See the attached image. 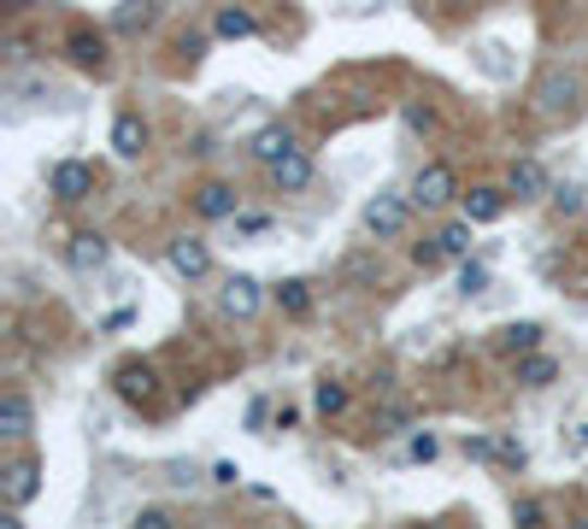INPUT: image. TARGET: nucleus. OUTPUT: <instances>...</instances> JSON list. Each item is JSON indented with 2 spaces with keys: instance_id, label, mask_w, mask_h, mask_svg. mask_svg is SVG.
<instances>
[{
  "instance_id": "22",
  "label": "nucleus",
  "mask_w": 588,
  "mask_h": 529,
  "mask_svg": "<svg viewBox=\"0 0 588 529\" xmlns=\"http://www.w3.org/2000/svg\"><path fill=\"white\" fill-rule=\"evenodd\" d=\"M348 382L341 377H318L312 382V412H318V418H341V412H348Z\"/></svg>"
},
{
  "instance_id": "25",
  "label": "nucleus",
  "mask_w": 588,
  "mask_h": 529,
  "mask_svg": "<svg viewBox=\"0 0 588 529\" xmlns=\"http://www.w3.org/2000/svg\"><path fill=\"white\" fill-rule=\"evenodd\" d=\"M436 236L448 241V253H453V260H465V253H471V236H477V224H471L465 212H459V218H453V224H441Z\"/></svg>"
},
{
  "instance_id": "14",
  "label": "nucleus",
  "mask_w": 588,
  "mask_h": 529,
  "mask_svg": "<svg viewBox=\"0 0 588 529\" xmlns=\"http://www.w3.org/2000/svg\"><path fill=\"white\" fill-rule=\"evenodd\" d=\"M65 53H71V65L77 71H89V77H107V36H95V30H71L65 36Z\"/></svg>"
},
{
  "instance_id": "26",
  "label": "nucleus",
  "mask_w": 588,
  "mask_h": 529,
  "mask_svg": "<svg viewBox=\"0 0 588 529\" xmlns=\"http://www.w3.org/2000/svg\"><path fill=\"white\" fill-rule=\"evenodd\" d=\"M453 253H448V241L441 236H424V241H412V265L418 270H436V265H448Z\"/></svg>"
},
{
  "instance_id": "16",
  "label": "nucleus",
  "mask_w": 588,
  "mask_h": 529,
  "mask_svg": "<svg viewBox=\"0 0 588 529\" xmlns=\"http://www.w3.org/2000/svg\"><path fill=\"white\" fill-rule=\"evenodd\" d=\"M506 206H512V194L506 189H489V182L471 189V194H459V212H465L471 224H500V218H506Z\"/></svg>"
},
{
  "instance_id": "13",
  "label": "nucleus",
  "mask_w": 588,
  "mask_h": 529,
  "mask_svg": "<svg viewBox=\"0 0 588 529\" xmlns=\"http://www.w3.org/2000/svg\"><path fill=\"white\" fill-rule=\"evenodd\" d=\"M148 141H153V130L141 112H118V118H112V153H118V160H141Z\"/></svg>"
},
{
  "instance_id": "5",
  "label": "nucleus",
  "mask_w": 588,
  "mask_h": 529,
  "mask_svg": "<svg viewBox=\"0 0 588 529\" xmlns=\"http://www.w3.org/2000/svg\"><path fill=\"white\" fill-rule=\"evenodd\" d=\"M165 265L177 270L183 282H207L212 277V248L200 236H171L165 241Z\"/></svg>"
},
{
  "instance_id": "9",
  "label": "nucleus",
  "mask_w": 588,
  "mask_h": 529,
  "mask_svg": "<svg viewBox=\"0 0 588 529\" xmlns=\"http://www.w3.org/2000/svg\"><path fill=\"white\" fill-rule=\"evenodd\" d=\"M107 260H112V241L100 236V230H77L65 241V265L77 270V277H95V270H107Z\"/></svg>"
},
{
  "instance_id": "8",
  "label": "nucleus",
  "mask_w": 588,
  "mask_h": 529,
  "mask_svg": "<svg viewBox=\"0 0 588 529\" xmlns=\"http://www.w3.org/2000/svg\"><path fill=\"white\" fill-rule=\"evenodd\" d=\"M48 194H53V200H65V206L89 200V194H95V165H83V160H60V165L48 171Z\"/></svg>"
},
{
  "instance_id": "32",
  "label": "nucleus",
  "mask_w": 588,
  "mask_h": 529,
  "mask_svg": "<svg viewBox=\"0 0 588 529\" xmlns=\"http://www.w3.org/2000/svg\"><path fill=\"white\" fill-rule=\"evenodd\" d=\"M171 524H177V518H171L165 506H141L136 512V529H171Z\"/></svg>"
},
{
  "instance_id": "1",
  "label": "nucleus",
  "mask_w": 588,
  "mask_h": 529,
  "mask_svg": "<svg viewBox=\"0 0 588 529\" xmlns=\"http://www.w3.org/2000/svg\"><path fill=\"white\" fill-rule=\"evenodd\" d=\"M583 77L577 71H565V65H553V71H541V83H536V112L548 124H571V118H583Z\"/></svg>"
},
{
  "instance_id": "15",
  "label": "nucleus",
  "mask_w": 588,
  "mask_h": 529,
  "mask_svg": "<svg viewBox=\"0 0 588 529\" xmlns=\"http://www.w3.org/2000/svg\"><path fill=\"white\" fill-rule=\"evenodd\" d=\"M506 194H512V200H541V194H553V189H548V165L529 160V153H524V160H512V171H506Z\"/></svg>"
},
{
  "instance_id": "7",
  "label": "nucleus",
  "mask_w": 588,
  "mask_h": 529,
  "mask_svg": "<svg viewBox=\"0 0 588 529\" xmlns=\"http://www.w3.org/2000/svg\"><path fill=\"white\" fill-rule=\"evenodd\" d=\"M36 494H41V465L30 459V453L0 470V500H7V512H24Z\"/></svg>"
},
{
  "instance_id": "20",
  "label": "nucleus",
  "mask_w": 588,
  "mask_h": 529,
  "mask_svg": "<svg viewBox=\"0 0 588 529\" xmlns=\"http://www.w3.org/2000/svg\"><path fill=\"white\" fill-rule=\"evenodd\" d=\"M541 336H548V330H541L536 318H524V324H506V330L495 336V348L506 353V360H518V353H536L541 348Z\"/></svg>"
},
{
  "instance_id": "34",
  "label": "nucleus",
  "mask_w": 588,
  "mask_h": 529,
  "mask_svg": "<svg viewBox=\"0 0 588 529\" xmlns=\"http://www.w3.org/2000/svg\"><path fill=\"white\" fill-rule=\"evenodd\" d=\"M236 230L241 236H260V230H271V218H260V212H236Z\"/></svg>"
},
{
  "instance_id": "33",
  "label": "nucleus",
  "mask_w": 588,
  "mask_h": 529,
  "mask_svg": "<svg viewBox=\"0 0 588 529\" xmlns=\"http://www.w3.org/2000/svg\"><path fill=\"white\" fill-rule=\"evenodd\" d=\"M524 459H529V453H524V441L500 436V465H506V470H524Z\"/></svg>"
},
{
  "instance_id": "21",
  "label": "nucleus",
  "mask_w": 588,
  "mask_h": 529,
  "mask_svg": "<svg viewBox=\"0 0 588 529\" xmlns=\"http://www.w3.org/2000/svg\"><path fill=\"white\" fill-rule=\"evenodd\" d=\"M212 36H218V41H248V36H260V18H253L248 7H218Z\"/></svg>"
},
{
  "instance_id": "29",
  "label": "nucleus",
  "mask_w": 588,
  "mask_h": 529,
  "mask_svg": "<svg viewBox=\"0 0 588 529\" xmlns=\"http://www.w3.org/2000/svg\"><path fill=\"white\" fill-rule=\"evenodd\" d=\"M465 453L489 465V459H500V441H495V436H465Z\"/></svg>"
},
{
  "instance_id": "36",
  "label": "nucleus",
  "mask_w": 588,
  "mask_h": 529,
  "mask_svg": "<svg viewBox=\"0 0 588 529\" xmlns=\"http://www.w3.org/2000/svg\"><path fill=\"white\" fill-rule=\"evenodd\" d=\"M236 477H241V470L229 465V459H224V465H212V482H224V489H236Z\"/></svg>"
},
{
  "instance_id": "23",
  "label": "nucleus",
  "mask_w": 588,
  "mask_h": 529,
  "mask_svg": "<svg viewBox=\"0 0 588 529\" xmlns=\"http://www.w3.org/2000/svg\"><path fill=\"white\" fill-rule=\"evenodd\" d=\"M400 124H406L412 136H436L441 130V112L429 106V100H406V106H400Z\"/></svg>"
},
{
  "instance_id": "18",
  "label": "nucleus",
  "mask_w": 588,
  "mask_h": 529,
  "mask_svg": "<svg viewBox=\"0 0 588 529\" xmlns=\"http://www.w3.org/2000/svg\"><path fill=\"white\" fill-rule=\"evenodd\" d=\"M512 377H518V389H553L559 382V360H548V353H518L512 360Z\"/></svg>"
},
{
  "instance_id": "30",
  "label": "nucleus",
  "mask_w": 588,
  "mask_h": 529,
  "mask_svg": "<svg viewBox=\"0 0 588 529\" xmlns=\"http://www.w3.org/2000/svg\"><path fill=\"white\" fill-rule=\"evenodd\" d=\"M553 206L565 212V218H577V212H583V189H577V182H565V189H553Z\"/></svg>"
},
{
  "instance_id": "11",
  "label": "nucleus",
  "mask_w": 588,
  "mask_h": 529,
  "mask_svg": "<svg viewBox=\"0 0 588 529\" xmlns=\"http://www.w3.org/2000/svg\"><path fill=\"white\" fill-rule=\"evenodd\" d=\"M265 171H271V189H277V194H300V189H312V177H318V165H312L306 148L283 153V160L265 165Z\"/></svg>"
},
{
  "instance_id": "4",
  "label": "nucleus",
  "mask_w": 588,
  "mask_h": 529,
  "mask_svg": "<svg viewBox=\"0 0 588 529\" xmlns=\"http://www.w3.org/2000/svg\"><path fill=\"white\" fill-rule=\"evenodd\" d=\"M112 394H118L124 406H153V400H160V370L148 360H124L112 370Z\"/></svg>"
},
{
  "instance_id": "17",
  "label": "nucleus",
  "mask_w": 588,
  "mask_h": 529,
  "mask_svg": "<svg viewBox=\"0 0 588 529\" xmlns=\"http://www.w3.org/2000/svg\"><path fill=\"white\" fill-rule=\"evenodd\" d=\"M195 212L207 224H224V218H236V212H241V194L229 189V182H200V189H195Z\"/></svg>"
},
{
  "instance_id": "3",
  "label": "nucleus",
  "mask_w": 588,
  "mask_h": 529,
  "mask_svg": "<svg viewBox=\"0 0 588 529\" xmlns=\"http://www.w3.org/2000/svg\"><path fill=\"white\" fill-rule=\"evenodd\" d=\"M406 194H412V206H418V212H448L465 189H459V177H453V165H448V160H424Z\"/></svg>"
},
{
  "instance_id": "10",
  "label": "nucleus",
  "mask_w": 588,
  "mask_h": 529,
  "mask_svg": "<svg viewBox=\"0 0 588 529\" xmlns=\"http://www.w3.org/2000/svg\"><path fill=\"white\" fill-rule=\"evenodd\" d=\"M300 148V136H295V124H283V118H271V124H260V130L248 136V153L260 165H277L283 153H295Z\"/></svg>"
},
{
  "instance_id": "28",
  "label": "nucleus",
  "mask_w": 588,
  "mask_h": 529,
  "mask_svg": "<svg viewBox=\"0 0 588 529\" xmlns=\"http://www.w3.org/2000/svg\"><path fill=\"white\" fill-rule=\"evenodd\" d=\"M512 524L541 529V524H548V506H541V500H518V506H512Z\"/></svg>"
},
{
  "instance_id": "19",
  "label": "nucleus",
  "mask_w": 588,
  "mask_h": 529,
  "mask_svg": "<svg viewBox=\"0 0 588 529\" xmlns=\"http://www.w3.org/2000/svg\"><path fill=\"white\" fill-rule=\"evenodd\" d=\"M160 24V0H124L118 12H112V30L118 36H141V30H153Z\"/></svg>"
},
{
  "instance_id": "12",
  "label": "nucleus",
  "mask_w": 588,
  "mask_h": 529,
  "mask_svg": "<svg viewBox=\"0 0 588 529\" xmlns=\"http://www.w3.org/2000/svg\"><path fill=\"white\" fill-rule=\"evenodd\" d=\"M30 430H36V406H30V394H24V389L0 394V441H30Z\"/></svg>"
},
{
  "instance_id": "24",
  "label": "nucleus",
  "mask_w": 588,
  "mask_h": 529,
  "mask_svg": "<svg viewBox=\"0 0 588 529\" xmlns=\"http://www.w3.org/2000/svg\"><path fill=\"white\" fill-rule=\"evenodd\" d=\"M277 306L289 312V318H306V312H312V282H300V277L277 282Z\"/></svg>"
},
{
  "instance_id": "35",
  "label": "nucleus",
  "mask_w": 588,
  "mask_h": 529,
  "mask_svg": "<svg viewBox=\"0 0 588 529\" xmlns=\"http://www.w3.org/2000/svg\"><path fill=\"white\" fill-rule=\"evenodd\" d=\"M200 53H207V36H183V60H189V65H195V60H200Z\"/></svg>"
},
{
  "instance_id": "6",
  "label": "nucleus",
  "mask_w": 588,
  "mask_h": 529,
  "mask_svg": "<svg viewBox=\"0 0 588 529\" xmlns=\"http://www.w3.org/2000/svg\"><path fill=\"white\" fill-rule=\"evenodd\" d=\"M218 306H224V318L248 324L253 312L265 306V282H260V277H248V270H236V277H224V289H218Z\"/></svg>"
},
{
  "instance_id": "27",
  "label": "nucleus",
  "mask_w": 588,
  "mask_h": 529,
  "mask_svg": "<svg viewBox=\"0 0 588 529\" xmlns=\"http://www.w3.org/2000/svg\"><path fill=\"white\" fill-rule=\"evenodd\" d=\"M483 289H489V270H483L477 260H465V270H459V294H483Z\"/></svg>"
},
{
  "instance_id": "2",
  "label": "nucleus",
  "mask_w": 588,
  "mask_h": 529,
  "mask_svg": "<svg viewBox=\"0 0 588 529\" xmlns=\"http://www.w3.org/2000/svg\"><path fill=\"white\" fill-rule=\"evenodd\" d=\"M412 212H418V206H412V194L383 189V194L365 200L360 218H365V236H371V241H400V236L412 230Z\"/></svg>"
},
{
  "instance_id": "31",
  "label": "nucleus",
  "mask_w": 588,
  "mask_h": 529,
  "mask_svg": "<svg viewBox=\"0 0 588 529\" xmlns=\"http://www.w3.org/2000/svg\"><path fill=\"white\" fill-rule=\"evenodd\" d=\"M406 453H412V459H424V465H429V459H436V453H441V441L429 436V430H418V436L406 441Z\"/></svg>"
}]
</instances>
